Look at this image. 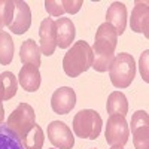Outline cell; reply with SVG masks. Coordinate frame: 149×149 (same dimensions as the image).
<instances>
[{"label": "cell", "mask_w": 149, "mask_h": 149, "mask_svg": "<svg viewBox=\"0 0 149 149\" xmlns=\"http://www.w3.org/2000/svg\"><path fill=\"white\" fill-rule=\"evenodd\" d=\"M118 43V34L115 29L107 22L98 26L95 31V40L93 49V69L95 72H107L115 58V49Z\"/></svg>", "instance_id": "cell-1"}, {"label": "cell", "mask_w": 149, "mask_h": 149, "mask_svg": "<svg viewBox=\"0 0 149 149\" xmlns=\"http://www.w3.org/2000/svg\"><path fill=\"white\" fill-rule=\"evenodd\" d=\"M93 66V49L85 40L74 42L63 58V70L67 76L78 78Z\"/></svg>", "instance_id": "cell-2"}, {"label": "cell", "mask_w": 149, "mask_h": 149, "mask_svg": "<svg viewBox=\"0 0 149 149\" xmlns=\"http://www.w3.org/2000/svg\"><path fill=\"white\" fill-rule=\"evenodd\" d=\"M110 82L116 88H127L136 76V63L131 54L119 52L109 67Z\"/></svg>", "instance_id": "cell-3"}, {"label": "cell", "mask_w": 149, "mask_h": 149, "mask_svg": "<svg viewBox=\"0 0 149 149\" xmlns=\"http://www.w3.org/2000/svg\"><path fill=\"white\" fill-rule=\"evenodd\" d=\"M103 119L93 109H82L73 118V131L81 139L95 140L102 133Z\"/></svg>", "instance_id": "cell-4"}, {"label": "cell", "mask_w": 149, "mask_h": 149, "mask_svg": "<svg viewBox=\"0 0 149 149\" xmlns=\"http://www.w3.org/2000/svg\"><path fill=\"white\" fill-rule=\"evenodd\" d=\"M6 125L14 131L21 142L26 139L27 133L36 125V113L34 109L29 103H19L15 110L9 115Z\"/></svg>", "instance_id": "cell-5"}, {"label": "cell", "mask_w": 149, "mask_h": 149, "mask_svg": "<svg viewBox=\"0 0 149 149\" xmlns=\"http://www.w3.org/2000/svg\"><path fill=\"white\" fill-rule=\"evenodd\" d=\"M104 137H106L107 145L110 146H119V148L125 146L130 137V127H128L125 116L110 115L107 118Z\"/></svg>", "instance_id": "cell-6"}, {"label": "cell", "mask_w": 149, "mask_h": 149, "mask_svg": "<svg viewBox=\"0 0 149 149\" xmlns=\"http://www.w3.org/2000/svg\"><path fill=\"white\" fill-rule=\"evenodd\" d=\"M131 134L136 149H149V116L145 110H137L133 113Z\"/></svg>", "instance_id": "cell-7"}, {"label": "cell", "mask_w": 149, "mask_h": 149, "mask_svg": "<svg viewBox=\"0 0 149 149\" xmlns=\"http://www.w3.org/2000/svg\"><path fill=\"white\" fill-rule=\"evenodd\" d=\"M48 139L57 149H73L74 146L72 130L61 121H52L48 125Z\"/></svg>", "instance_id": "cell-8"}, {"label": "cell", "mask_w": 149, "mask_h": 149, "mask_svg": "<svg viewBox=\"0 0 149 149\" xmlns=\"http://www.w3.org/2000/svg\"><path fill=\"white\" fill-rule=\"evenodd\" d=\"M76 104V93L70 86H61L51 97V107L58 115H67Z\"/></svg>", "instance_id": "cell-9"}, {"label": "cell", "mask_w": 149, "mask_h": 149, "mask_svg": "<svg viewBox=\"0 0 149 149\" xmlns=\"http://www.w3.org/2000/svg\"><path fill=\"white\" fill-rule=\"evenodd\" d=\"M39 48L40 52L46 57H51L57 48V29L52 18H45L39 27Z\"/></svg>", "instance_id": "cell-10"}, {"label": "cell", "mask_w": 149, "mask_h": 149, "mask_svg": "<svg viewBox=\"0 0 149 149\" xmlns=\"http://www.w3.org/2000/svg\"><path fill=\"white\" fill-rule=\"evenodd\" d=\"M15 2V12L9 30L14 34H24L31 26V10L30 6L22 0H14Z\"/></svg>", "instance_id": "cell-11"}, {"label": "cell", "mask_w": 149, "mask_h": 149, "mask_svg": "<svg viewBox=\"0 0 149 149\" xmlns=\"http://www.w3.org/2000/svg\"><path fill=\"white\" fill-rule=\"evenodd\" d=\"M130 27L136 33H143L145 37H149V6L148 2H136L131 18H130Z\"/></svg>", "instance_id": "cell-12"}, {"label": "cell", "mask_w": 149, "mask_h": 149, "mask_svg": "<svg viewBox=\"0 0 149 149\" xmlns=\"http://www.w3.org/2000/svg\"><path fill=\"white\" fill-rule=\"evenodd\" d=\"M106 22L115 29L116 34L121 36L127 27V8L121 2H113L106 12Z\"/></svg>", "instance_id": "cell-13"}, {"label": "cell", "mask_w": 149, "mask_h": 149, "mask_svg": "<svg viewBox=\"0 0 149 149\" xmlns=\"http://www.w3.org/2000/svg\"><path fill=\"white\" fill-rule=\"evenodd\" d=\"M54 22L57 29V46H60L61 49L70 48L72 42L74 40V36H76L74 24L70 18H57Z\"/></svg>", "instance_id": "cell-14"}, {"label": "cell", "mask_w": 149, "mask_h": 149, "mask_svg": "<svg viewBox=\"0 0 149 149\" xmlns=\"http://www.w3.org/2000/svg\"><path fill=\"white\" fill-rule=\"evenodd\" d=\"M40 81H42V78H40L39 67L31 66V64H26L19 70L18 82L24 88V91H27V93L37 91V90H39V86H40Z\"/></svg>", "instance_id": "cell-15"}, {"label": "cell", "mask_w": 149, "mask_h": 149, "mask_svg": "<svg viewBox=\"0 0 149 149\" xmlns=\"http://www.w3.org/2000/svg\"><path fill=\"white\" fill-rule=\"evenodd\" d=\"M40 48L33 39H27L26 42H22L19 48V58L24 64H31L39 67L40 66Z\"/></svg>", "instance_id": "cell-16"}, {"label": "cell", "mask_w": 149, "mask_h": 149, "mask_svg": "<svg viewBox=\"0 0 149 149\" xmlns=\"http://www.w3.org/2000/svg\"><path fill=\"white\" fill-rule=\"evenodd\" d=\"M106 109L109 115H122L125 116L128 113V102L127 97L124 95L121 91H113L110 93L107 97Z\"/></svg>", "instance_id": "cell-17"}, {"label": "cell", "mask_w": 149, "mask_h": 149, "mask_svg": "<svg viewBox=\"0 0 149 149\" xmlns=\"http://www.w3.org/2000/svg\"><path fill=\"white\" fill-rule=\"evenodd\" d=\"M0 149H26L21 139L6 124L0 125Z\"/></svg>", "instance_id": "cell-18"}, {"label": "cell", "mask_w": 149, "mask_h": 149, "mask_svg": "<svg viewBox=\"0 0 149 149\" xmlns=\"http://www.w3.org/2000/svg\"><path fill=\"white\" fill-rule=\"evenodd\" d=\"M14 60V40L8 31L0 30V64L8 66Z\"/></svg>", "instance_id": "cell-19"}, {"label": "cell", "mask_w": 149, "mask_h": 149, "mask_svg": "<svg viewBox=\"0 0 149 149\" xmlns=\"http://www.w3.org/2000/svg\"><path fill=\"white\" fill-rule=\"evenodd\" d=\"M45 142V133L40 125H36L27 133L26 139L22 140V145L26 149H42Z\"/></svg>", "instance_id": "cell-20"}, {"label": "cell", "mask_w": 149, "mask_h": 149, "mask_svg": "<svg viewBox=\"0 0 149 149\" xmlns=\"http://www.w3.org/2000/svg\"><path fill=\"white\" fill-rule=\"evenodd\" d=\"M15 2L14 0H0V29L9 27L14 19Z\"/></svg>", "instance_id": "cell-21"}, {"label": "cell", "mask_w": 149, "mask_h": 149, "mask_svg": "<svg viewBox=\"0 0 149 149\" xmlns=\"http://www.w3.org/2000/svg\"><path fill=\"white\" fill-rule=\"evenodd\" d=\"M0 81H2L3 88H5V100H10L17 94V90H18L17 76L12 72H3L0 74Z\"/></svg>", "instance_id": "cell-22"}, {"label": "cell", "mask_w": 149, "mask_h": 149, "mask_svg": "<svg viewBox=\"0 0 149 149\" xmlns=\"http://www.w3.org/2000/svg\"><path fill=\"white\" fill-rule=\"evenodd\" d=\"M45 9H46V12L51 17H60V15L66 14L63 0H46L45 2Z\"/></svg>", "instance_id": "cell-23"}, {"label": "cell", "mask_w": 149, "mask_h": 149, "mask_svg": "<svg viewBox=\"0 0 149 149\" xmlns=\"http://www.w3.org/2000/svg\"><path fill=\"white\" fill-rule=\"evenodd\" d=\"M148 54L149 51H146L140 55V73H142V78L145 82H149V76H148Z\"/></svg>", "instance_id": "cell-24"}, {"label": "cell", "mask_w": 149, "mask_h": 149, "mask_svg": "<svg viewBox=\"0 0 149 149\" xmlns=\"http://www.w3.org/2000/svg\"><path fill=\"white\" fill-rule=\"evenodd\" d=\"M2 100H5V88H3L2 81H0V104H2Z\"/></svg>", "instance_id": "cell-25"}, {"label": "cell", "mask_w": 149, "mask_h": 149, "mask_svg": "<svg viewBox=\"0 0 149 149\" xmlns=\"http://www.w3.org/2000/svg\"><path fill=\"white\" fill-rule=\"evenodd\" d=\"M3 119H5V109H3V104H0V125L3 124Z\"/></svg>", "instance_id": "cell-26"}, {"label": "cell", "mask_w": 149, "mask_h": 149, "mask_svg": "<svg viewBox=\"0 0 149 149\" xmlns=\"http://www.w3.org/2000/svg\"><path fill=\"white\" fill-rule=\"evenodd\" d=\"M110 149H124V148H119V146H110Z\"/></svg>", "instance_id": "cell-27"}, {"label": "cell", "mask_w": 149, "mask_h": 149, "mask_svg": "<svg viewBox=\"0 0 149 149\" xmlns=\"http://www.w3.org/2000/svg\"><path fill=\"white\" fill-rule=\"evenodd\" d=\"M51 149H57V148H51Z\"/></svg>", "instance_id": "cell-28"}, {"label": "cell", "mask_w": 149, "mask_h": 149, "mask_svg": "<svg viewBox=\"0 0 149 149\" xmlns=\"http://www.w3.org/2000/svg\"><path fill=\"white\" fill-rule=\"evenodd\" d=\"M93 149H95V148H93Z\"/></svg>", "instance_id": "cell-29"}]
</instances>
